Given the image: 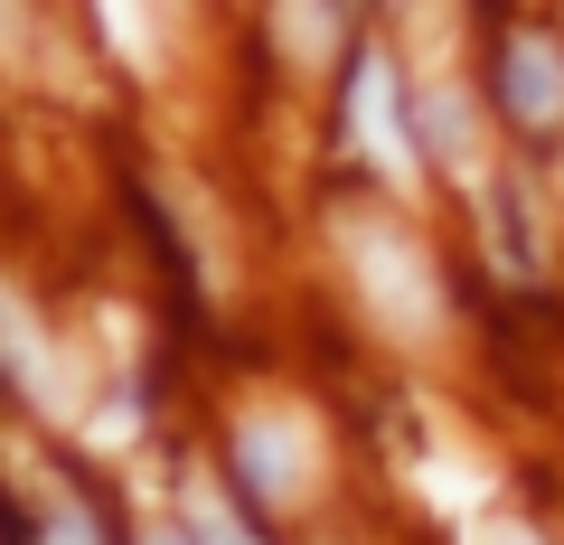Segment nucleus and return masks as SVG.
<instances>
[{
	"label": "nucleus",
	"mask_w": 564,
	"mask_h": 545,
	"mask_svg": "<svg viewBox=\"0 0 564 545\" xmlns=\"http://www.w3.org/2000/svg\"><path fill=\"white\" fill-rule=\"evenodd\" d=\"M348 122H358L367 161H377L386 179H414L423 132H404V85H395V66H386V57H358V76H348Z\"/></svg>",
	"instance_id": "obj_1"
},
{
	"label": "nucleus",
	"mask_w": 564,
	"mask_h": 545,
	"mask_svg": "<svg viewBox=\"0 0 564 545\" xmlns=\"http://www.w3.org/2000/svg\"><path fill=\"white\" fill-rule=\"evenodd\" d=\"M348 254H358L367 292L386 302V320H395V329H433V273H423V254H414L404 236H386V226H358V236H348Z\"/></svg>",
	"instance_id": "obj_2"
},
{
	"label": "nucleus",
	"mask_w": 564,
	"mask_h": 545,
	"mask_svg": "<svg viewBox=\"0 0 564 545\" xmlns=\"http://www.w3.org/2000/svg\"><path fill=\"white\" fill-rule=\"evenodd\" d=\"M236 470L263 489V499H292L311 480V433L292 414H245L236 424Z\"/></svg>",
	"instance_id": "obj_3"
},
{
	"label": "nucleus",
	"mask_w": 564,
	"mask_h": 545,
	"mask_svg": "<svg viewBox=\"0 0 564 545\" xmlns=\"http://www.w3.org/2000/svg\"><path fill=\"white\" fill-rule=\"evenodd\" d=\"M499 95H508V113L518 122H555L564 113V57H555V39H508L499 47Z\"/></svg>",
	"instance_id": "obj_4"
},
{
	"label": "nucleus",
	"mask_w": 564,
	"mask_h": 545,
	"mask_svg": "<svg viewBox=\"0 0 564 545\" xmlns=\"http://www.w3.org/2000/svg\"><path fill=\"white\" fill-rule=\"evenodd\" d=\"M423 151H443V161H462V151H470V113H462V95H423Z\"/></svg>",
	"instance_id": "obj_5"
},
{
	"label": "nucleus",
	"mask_w": 564,
	"mask_h": 545,
	"mask_svg": "<svg viewBox=\"0 0 564 545\" xmlns=\"http://www.w3.org/2000/svg\"><path fill=\"white\" fill-rule=\"evenodd\" d=\"M188 536H198V545H254V536H245V526L226 517L217 499H207V489H198V499H188Z\"/></svg>",
	"instance_id": "obj_6"
},
{
	"label": "nucleus",
	"mask_w": 564,
	"mask_h": 545,
	"mask_svg": "<svg viewBox=\"0 0 564 545\" xmlns=\"http://www.w3.org/2000/svg\"><path fill=\"white\" fill-rule=\"evenodd\" d=\"M47 545H95V517H85V508H57V517H47Z\"/></svg>",
	"instance_id": "obj_7"
},
{
	"label": "nucleus",
	"mask_w": 564,
	"mask_h": 545,
	"mask_svg": "<svg viewBox=\"0 0 564 545\" xmlns=\"http://www.w3.org/2000/svg\"><path fill=\"white\" fill-rule=\"evenodd\" d=\"M470 545H536L527 526H470Z\"/></svg>",
	"instance_id": "obj_8"
},
{
	"label": "nucleus",
	"mask_w": 564,
	"mask_h": 545,
	"mask_svg": "<svg viewBox=\"0 0 564 545\" xmlns=\"http://www.w3.org/2000/svg\"><path fill=\"white\" fill-rule=\"evenodd\" d=\"M141 545H198L188 526H141Z\"/></svg>",
	"instance_id": "obj_9"
}]
</instances>
